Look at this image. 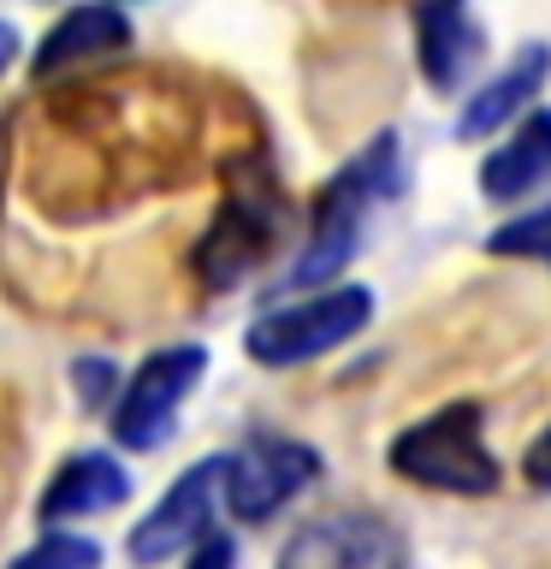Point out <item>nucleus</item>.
I'll list each match as a JSON object with an SVG mask.
<instances>
[{"instance_id":"f257e3e1","label":"nucleus","mask_w":551,"mask_h":569,"mask_svg":"<svg viewBox=\"0 0 551 569\" xmlns=\"http://www.w3.org/2000/svg\"><path fill=\"white\" fill-rule=\"evenodd\" d=\"M398 178H403L398 131L368 137V149H355L344 167L327 178V190H320V202H314V220H309V243H302V256L291 261L284 284H327V279L344 273V261L355 256V243H362V231H368V213L398 196Z\"/></svg>"},{"instance_id":"f03ea898","label":"nucleus","mask_w":551,"mask_h":569,"mask_svg":"<svg viewBox=\"0 0 551 569\" xmlns=\"http://www.w3.org/2000/svg\"><path fill=\"white\" fill-rule=\"evenodd\" d=\"M391 469L415 487L480 498L498 487V457L480 439V409L474 403H444L439 416H421L391 439Z\"/></svg>"},{"instance_id":"7ed1b4c3","label":"nucleus","mask_w":551,"mask_h":569,"mask_svg":"<svg viewBox=\"0 0 551 569\" xmlns=\"http://www.w3.org/2000/svg\"><path fill=\"white\" fill-rule=\"evenodd\" d=\"M368 315H373V297L362 284H338V291H320V297L291 302V309L261 315L243 332V350L261 368H297V362H314V356L338 350L344 338H355L368 327Z\"/></svg>"},{"instance_id":"20e7f679","label":"nucleus","mask_w":551,"mask_h":569,"mask_svg":"<svg viewBox=\"0 0 551 569\" xmlns=\"http://www.w3.org/2000/svg\"><path fill=\"white\" fill-rule=\"evenodd\" d=\"M208 373V350L202 345H167L154 356H142L137 373L124 380L119 403H113V439L124 451H160L178 427V409Z\"/></svg>"},{"instance_id":"39448f33","label":"nucleus","mask_w":551,"mask_h":569,"mask_svg":"<svg viewBox=\"0 0 551 569\" xmlns=\"http://www.w3.org/2000/svg\"><path fill=\"white\" fill-rule=\"evenodd\" d=\"M320 475V451L284 433H249L238 451H226V510L238 522H267L291 505L297 492H309Z\"/></svg>"},{"instance_id":"423d86ee","label":"nucleus","mask_w":551,"mask_h":569,"mask_svg":"<svg viewBox=\"0 0 551 569\" xmlns=\"http://www.w3.org/2000/svg\"><path fill=\"white\" fill-rule=\"evenodd\" d=\"M220 487H226V457L190 462V469L167 487V498L131 528L124 551H131L137 563H167L178 551H196V540L213 533V510H220V498H226Z\"/></svg>"},{"instance_id":"0eeeda50","label":"nucleus","mask_w":551,"mask_h":569,"mask_svg":"<svg viewBox=\"0 0 551 569\" xmlns=\"http://www.w3.org/2000/svg\"><path fill=\"white\" fill-rule=\"evenodd\" d=\"M279 226H284V202L273 190H231L213 231L202 238V249H196L202 279L213 284V291H231L249 267H261V256L279 238Z\"/></svg>"},{"instance_id":"6e6552de","label":"nucleus","mask_w":551,"mask_h":569,"mask_svg":"<svg viewBox=\"0 0 551 569\" xmlns=\"http://www.w3.org/2000/svg\"><path fill=\"white\" fill-rule=\"evenodd\" d=\"M279 563L284 569H297V563H314V569H380V563H403V540L380 522V516L344 510V516H327V522H309L297 540H284Z\"/></svg>"},{"instance_id":"1a4fd4ad","label":"nucleus","mask_w":551,"mask_h":569,"mask_svg":"<svg viewBox=\"0 0 551 569\" xmlns=\"http://www.w3.org/2000/svg\"><path fill=\"white\" fill-rule=\"evenodd\" d=\"M124 498H131V475H124V462L107 457V451H78V457H66L60 469L48 475L42 498H36V522H42V528H66V522H83V516L119 510Z\"/></svg>"},{"instance_id":"9d476101","label":"nucleus","mask_w":551,"mask_h":569,"mask_svg":"<svg viewBox=\"0 0 551 569\" xmlns=\"http://www.w3.org/2000/svg\"><path fill=\"white\" fill-rule=\"evenodd\" d=\"M415 42H421V71L433 89H462L469 71L480 66L487 30L469 18V0H421L415 7Z\"/></svg>"},{"instance_id":"9b49d317","label":"nucleus","mask_w":551,"mask_h":569,"mask_svg":"<svg viewBox=\"0 0 551 569\" xmlns=\"http://www.w3.org/2000/svg\"><path fill=\"white\" fill-rule=\"evenodd\" d=\"M113 48H131V18L119 12V0H83V7L53 18V30L30 53V71L36 78H53V71L83 66V60L113 53Z\"/></svg>"},{"instance_id":"f8f14e48","label":"nucleus","mask_w":551,"mask_h":569,"mask_svg":"<svg viewBox=\"0 0 551 569\" xmlns=\"http://www.w3.org/2000/svg\"><path fill=\"white\" fill-rule=\"evenodd\" d=\"M551 184V113L533 107V113L515 124L510 142H498L480 167V190L492 202H515V196H533Z\"/></svg>"},{"instance_id":"ddd939ff","label":"nucleus","mask_w":551,"mask_h":569,"mask_svg":"<svg viewBox=\"0 0 551 569\" xmlns=\"http://www.w3.org/2000/svg\"><path fill=\"white\" fill-rule=\"evenodd\" d=\"M545 71H551V48H545V42L522 48V53H515V60L498 71L487 89H474V96H469V107H462V119H457V137H462V142L492 137L510 113H522L528 96H540Z\"/></svg>"},{"instance_id":"4468645a","label":"nucleus","mask_w":551,"mask_h":569,"mask_svg":"<svg viewBox=\"0 0 551 569\" xmlns=\"http://www.w3.org/2000/svg\"><path fill=\"white\" fill-rule=\"evenodd\" d=\"M487 249L492 256H540V261H551V202L522 213V220H504L487 238Z\"/></svg>"},{"instance_id":"2eb2a0df","label":"nucleus","mask_w":551,"mask_h":569,"mask_svg":"<svg viewBox=\"0 0 551 569\" xmlns=\"http://www.w3.org/2000/svg\"><path fill=\"white\" fill-rule=\"evenodd\" d=\"M53 563H66V569H89V563H101V546H96V540H78V533L48 528L30 551H18V569H53Z\"/></svg>"},{"instance_id":"dca6fc26","label":"nucleus","mask_w":551,"mask_h":569,"mask_svg":"<svg viewBox=\"0 0 551 569\" xmlns=\"http://www.w3.org/2000/svg\"><path fill=\"white\" fill-rule=\"evenodd\" d=\"M107 391H113V362H101V356L78 362V398H83V409H96Z\"/></svg>"},{"instance_id":"f3484780","label":"nucleus","mask_w":551,"mask_h":569,"mask_svg":"<svg viewBox=\"0 0 551 569\" xmlns=\"http://www.w3.org/2000/svg\"><path fill=\"white\" fill-rule=\"evenodd\" d=\"M522 469H528V480H533V487H545V492H551V427H545V433L528 445Z\"/></svg>"},{"instance_id":"a211bd4d","label":"nucleus","mask_w":551,"mask_h":569,"mask_svg":"<svg viewBox=\"0 0 551 569\" xmlns=\"http://www.w3.org/2000/svg\"><path fill=\"white\" fill-rule=\"evenodd\" d=\"M196 563H231V540H220V533H202V540H196Z\"/></svg>"},{"instance_id":"6ab92c4d","label":"nucleus","mask_w":551,"mask_h":569,"mask_svg":"<svg viewBox=\"0 0 551 569\" xmlns=\"http://www.w3.org/2000/svg\"><path fill=\"white\" fill-rule=\"evenodd\" d=\"M18 48H24V42H18V30L7 24V18H0V78H7V71H12V60H18Z\"/></svg>"}]
</instances>
